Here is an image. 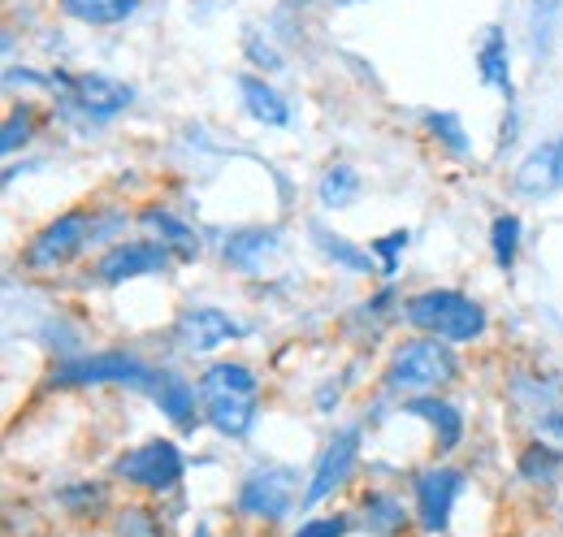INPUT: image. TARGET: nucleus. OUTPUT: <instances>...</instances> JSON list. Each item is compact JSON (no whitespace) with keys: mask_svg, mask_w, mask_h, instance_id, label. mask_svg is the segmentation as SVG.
Instances as JSON below:
<instances>
[{"mask_svg":"<svg viewBox=\"0 0 563 537\" xmlns=\"http://www.w3.org/2000/svg\"><path fill=\"white\" fill-rule=\"evenodd\" d=\"M247 57H252L256 66H265V69H282V57L269 48V44H261L256 35H247Z\"/></svg>","mask_w":563,"mask_h":537,"instance_id":"obj_35","label":"nucleus"},{"mask_svg":"<svg viewBox=\"0 0 563 537\" xmlns=\"http://www.w3.org/2000/svg\"><path fill=\"white\" fill-rule=\"evenodd\" d=\"M555 169H560V187H563V139L555 143Z\"/></svg>","mask_w":563,"mask_h":537,"instance_id":"obj_36","label":"nucleus"},{"mask_svg":"<svg viewBox=\"0 0 563 537\" xmlns=\"http://www.w3.org/2000/svg\"><path fill=\"white\" fill-rule=\"evenodd\" d=\"M312 239H317V248H321L334 265L352 268V273H373V252H360L343 234H330L325 226H312Z\"/></svg>","mask_w":563,"mask_h":537,"instance_id":"obj_24","label":"nucleus"},{"mask_svg":"<svg viewBox=\"0 0 563 537\" xmlns=\"http://www.w3.org/2000/svg\"><path fill=\"white\" fill-rule=\"evenodd\" d=\"M399 313H404V321L412 330L446 338V342H473V338L486 335V326H490L486 308L477 299L460 295V291H421Z\"/></svg>","mask_w":563,"mask_h":537,"instance_id":"obj_2","label":"nucleus"},{"mask_svg":"<svg viewBox=\"0 0 563 537\" xmlns=\"http://www.w3.org/2000/svg\"><path fill=\"white\" fill-rule=\"evenodd\" d=\"M205 416L217 434L243 438L256 425V399H205Z\"/></svg>","mask_w":563,"mask_h":537,"instance_id":"obj_21","label":"nucleus"},{"mask_svg":"<svg viewBox=\"0 0 563 537\" xmlns=\"http://www.w3.org/2000/svg\"><path fill=\"white\" fill-rule=\"evenodd\" d=\"M360 464V429H339L334 438H330V447L321 451V460H317V469L308 476V490H303V507H317V503H325L334 490H343L347 485V476L355 472Z\"/></svg>","mask_w":563,"mask_h":537,"instance_id":"obj_9","label":"nucleus"},{"mask_svg":"<svg viewBox=\"0 0 563 537\" xmlns=\"http://www.w3.org/2000/svg\"><path fill=\"white\" fill-rule=\"evenodd\" d=\"M62 507H70L74 516H91V512H104L109 507V490L100 481H74L62 490Z\"/></svg>","mask_w":563,"mask_h":537,"instance_id":"obj_28","label":"nucleus"},{"mask_svg":"<svg viewBox=\"0 0 563 537\" xmlns=\"http://www.w3.org/2000/svg\"><path fill=\"white\" fill-rule=\"evenodd\" d=\"M113 472L126 481V485H140L147 494H165V490H174L178 481H183V472H187V460H183V451L174 447V442H165V438H156V442H143L135 451H126Z\"/></svg>","mask_w":563,"mask_h":537,"instance_id":"obj_5","label":"nucleus"},{"mask_svg":"<svg viewBox=\"0 0 563 537\" xmlns=\"http://www.w3.org/2000/svg\"><path fill=\"white\" fill-rule=\"evenodd\" d=\"M113 537H165V529L147 507H126L113 520Z\"/></svg>","mask_w":563,"mask_h":537,"instance_id":"obj_30","label":"nucleus"},{"mask_svg":"<svg viewBox=\"0 0 563 537\" xmlns=\"http://www.w3.org/2000/svg\"><path fill=\"white\" fill-rule=\"evenodd\" d=\"M352 529V516H317V520H303L295 537H347Z\"/></svg>","mask_w":563,"mask_h":537,"instance_id":"obj_34","label":"nucleus"},{"mask_svg":"<svg viewBox=\"0 0 563 537\" xmlns=\"http://www.w3.org/2000/svg\"><path fill=\"white\" fill-rule=\"evenodd\" d=\"M560 456L555 451H547L542 442H533V447H525L520 451V476H529V481H538V485H551L555 476H560Z\"/></svg>","mask_w":563,"mask_h":537,"instance_id":"obj_29","label":"nucleus"},{"mask_svg":"<svg viewBox=\"0 0 563 537\" xmlns=\"http://www.w3.org/2000/svg\"><path fill=\"white\" fill-rule=\"evenodd\" d=\"M96 243V212L74 208L66 217L48 221L31 243H26V268L35 273H57L66 268L74 256H82V248Z\"/></svg>","mask_w":563,"mask_h":537,"instance_id":"obj_3","label":"nucleus"},{"mask_svg":"<svg viewBox=\"0 0 563 537\" xmlns=\"http://www.w3.org/2000/svg\"><path fill=\"white\" fill-rule=\"evenodd\" d=\"M299 485V476L290 469H282V464H265V469H256L243 485H239V512L243 516H256V520H282L290 507H295V490Z\"/></svg>","mask_w":563,"mask_h":537,"instance_id":"obj_6","label":"nucleus"},{"mask_svg":"<svg viewBox=\"0 0 563 537\" xmlns=\"http://www.w3.org/2000/svg\"><path fill=\"white\" fill-rule=\"evenodd\" d=\"M152 399H156V407H161L174 425H183V429L196 425V386H191V382H183V377H174V373H161L156 386H152Z\"/></svg>","mask_w":563,"mask_h":537,"instance_id":"obj_19","label":"nucleus"},{"mask_svg":"<svg viewBox=\"0 0 563 537\" xmlns=\"http://www.w3.org/2000/svg\"><path fill=\"white\" fill-rule=\"evenodd\" d=\"M343 4H360V0H343Z\"/></svg>","mask_w":563,"mask_h":537,"instance_id":"obj_38","label":"nucleus"},{"mask_svg":"<svg viewBox=\"0 0 563 537\" xmlns=\"http://www.w3.org/2000/svg\"><path fill=\"white\" fill-rule=\"evenodd\" d=\"M360 174H355L352 165H330L325 174H321V183H317V200L321 208H330V212H339V208H352L360 200Z\"/></svg>","mask_w":563,"mask_h":537,"instance_id":"obj_22","label":"nucleus"},{"mask_svg":"<svg viewBox=\"0 0 563 537\" xmlns=\"http://www.w3.org/2000/svg\"><path fill=\"white\" fill-rule=\"evenodd\" d=\"M360 525L373 537H399L408 529V512H404V503H399L395 494L373 490V494H364V503H360Z\"/></svg>","mask_w":563,"mask_h":537,"instance_id":"obj_16","label":"nucleus"},{"mask_svg":"<svg viewBox=\"0 0 563 537\" xmlns=\"http://www.w3.org/2000/svg\"><path fill=\"white\" fill-rule=\"evenodd\" d=\"M408 230H395V234H386V239H377L368 252L373 256H382V277H395V268H399V256H404V248H408Z\"/></svg>","mask_w":563,"mask_h":537,"instance_id":"obj_33","label":"nucleus"},{"mask_svg":"<svg viewBox=\"0 0 563 537\" xmlns=\"http://www.w3.org/2000/svg\"><path fill=\"white\" fill-rule=\"evenodd\" d=\"M455 377H460V360L446 347V338L421 335L408 338L404 347H395L390 369H386V391L417 399V395H438Z\"/></svg>","mask_w":563,"mask_h":537,"instance_id":"obj_1","label":"nucleus"},{"mask_svg":"<svg viewBox=\"0 0 563 537\" xmlns=\"http://www.w3.org/2000/svg\"><path fill=\"white\" fill-rule=\"evenodd\" d=\"M35 127H40L35 105H13V109H9V118H4V131H0V152H4V156H13L18 147H26V143L35 139Z\"/></svg>","mask_w":563,"mask_h":537,"instance_id":"obj_25","label":"nucleus"},{"mask_svg":"<svg viewBox=\"0 0 563 537\" xmlns=\"http://www.w3.org/2000/svg\"><path fill=\"white\" fill-rule=\"evenodd\" d=\"M460 494H464V472L460 469L438 464V469H424L417 476V516L429 534H442L451 525V507Z\"/></svg>","mask_w":563,"mask_h":537,"instance_id":"obj_10","label":"nucleus"},{"mask_svg":"<svg viewBox=\"0 0 563 537\" xmlns=\"http://www.w3.org/2000/svg\"><path fill=\"white\" fill-rule=\"evenodd\" d=\"M239 335H243V326L230 321L221 308H187V313H178V321H174L178 347L191 351V355L217 351L221 342H230V338H239Z\"/></svg>","mask_w":563,"mask_h":537,"instance_id":"obj_11","label":"nucleus"},{"mask_svg":"<svg viewBox=\"0 0 563 537\" xmlns=\"http://www.w3.org/2000/svg\"><path fill=\"white\" fill-rule=\"evenodd\" d=\"M404 412H412V416H421L424 425H433L438 451H451V447L464 438V416H460V407L442 403L438 395H417V399L404 403Z\"/></svg>","mask_w":563,"mask_h":537,"instance_id":"obj_14","label":"nucleus"},{"mask_svg":"<svg viewBox=\"0 0 563 537\" xmlns=\"http://www.w3.org/2000/svg\"><path fill=\"white\" fill-rule=\"evenodd\" d=\"M62 100L78 109L87 122H113L135 105V87H126L122 78H109V74H74Z\"/></svg>","mask_w":563,"mask_h":537,"instance_id":"obj_7","label":"nucleus"},{"mask_svg":"<svg viewBox=\"0 0 563 537\" xmlns=\"http://www.w3.org/2000/svg\"><path fill=\"white\" fill-rule=\"evenodd\" d=\"M490 248H494V261H498V268L516 265V256H520V217H516V212L494 217Z\"/></svg>","mask_w":563,"mask_h":537,"instance_id":"obj_26","label":"nucleus"},{"mask_svg":"<svg viewBox=\"0 0 563 537\" xmlns=\"http://www.w3.org/2000/svg\"><path fill=\"white\" fill-rule=\"evenodd\" d=\"M555 187H560L555 143H547V147H538V152H529V156L520 161V169H516V191H520V196L542 200V196H547V191H555Z\"/></svg>","mask_w":563,"mask_h":537,"instance_id":"obj_18","label":"nucleus"},{"mask_svg":"<svg viewBox=\"0 0 563 537\" xmlns=\"http://www.w3.org/2000/svg\"><path fill=\"white\" fill-rule=\"evenodd\" d=\"M278 252H282V234H278V230H265V226L234 230V234L225 239V248H221V256H225L234 268H243V273L265 268L274 256H278Z\"/></svg>","mask_w":563,"mask_h":537,"instance_id":"obj_12","label":"nucleus"},{"mask_svg":"<svg viewBox=\"0 0 563 537\" xmlns=\"http://www.w3.org/2000/svg\"><path fill=\"white\" fill-rule=\"evenodd\" d=\"M53 386H135V391H152L156 373L126 351H100V355H78L70 364H62L53 373Z\"/></svg>","mask_w":563,"mask_h":537,"instance_id":"obj_4","label":"nucleus"},{"mask_svg":"<svg viewBox=\"0 0 563 537\" xmlns=\"http://www.w3.org/2000/svg\"><path fill=\"white\" fill-rule=\"evenodd\" d=\"M560 9L563 0H533L529 4V44H533V57H542L551 48V31H555Z\"/></svg>","mask_w":563,"mask_h":537,"instance_id":"obj_27","label":"nucleus"},{"mask_svg":"<svg viewBox=\"0 0 563 537\" xmlns=\"http://www.w3.org/2000/svg\"><path fill=\"white\" fill-rule=\"evenodd\" d=\"M200 395H205V399H256V395H261V382H256V373H252L247 364L221 360V364L205 369Z\"/></svg>","mask_w":563,"mask_h":537,"instance_id":"obj_13","label":"nucleus"},{"mask_svg":"<svg viewBox=\"0 0 563 537\" xmlns=\"http://www.w3.org/2000/svg\"><path fill=\"white\" fill-rule=\"evenodd\" d=\"M174 265V252L156 239H135V243H113L100 261H96V277L104 286H122V282H135L147 273H165Z\"/></svg>","mask_w":563,"mask_h":537,"instance_id":"obj_8","label":"nucleus"},{"mask_svg":"<svg viewBox=\"0 0 563 537\" xmlns=\"http://www.w3.org/2000/svg\"><path fill=\"white\" fill-rule=\"evenodd\" d=\"M140 221L147 230L161 234V243H165L174 256H183V261H196V256H200V234H196L183 217H174L169 208H143Z\"/></svg>","mask_w":563,"mask_h":537,"instance_id":"obj_15","label":"nucleus"},{"mask_svg":"<svg viewBox=\"0 0 563 537\" xmlns=\"http://www.w3.org/2000/svg\"><path fill=\"white\" fill-rule=\"evenodd\" d=\"M477 66H482V83L498 87L511 100V69H507V40H503V31H486V44L477 53Z\"/></svg>","mask_w":563,"mask_h":537,"instance_id":"obj_23","label":"nucleus"},{"mask_svg":"<svg viewBox=\"0 0 563 537\" xmlns=\"http://www.w3.org/2000/svg\"><path fill=\"white\" fill-rule=\"evenodd\" d=\"M62 13L82 22V26H118L126 18H135L140 0H57Z\"/></svg>","mask_w":563,"mask_h":537,"instance_id":"obj_20","label":"nucleus"},{"mask_svg":"<svg viewBox=\"0 0 563 537\" xmlns=\"http://www.w3.org/2000/svg\"><path fill=\"white\" fill-rule=\"evenodd\" d=\"M424 131L438 134L455 156H468V134H464L455 113H424Z\"/></svg>","mask_w":563,"mask_h":537,"instance_id":"obj_31","label":"nucleus"},{"mask_svg":"<svg viewBox=\"0 0 563 537\" xmlns=\"http://www.w3.org/2000/svg\"><path fill=\"white\" fill-rule=\"evenodd\" d=\"M196 537H209V529H196Z\"/></svg>","mask_w":563,"mask_h":537,"instance_id":"obj_37","label":"nucleus"},{"mask_svg":"<svg viewBox=\"0 0 563 537\" xmlns=\"http://www.w3.org/2000/svg\"><path fill=\"white\" fill-rule=\"evenodd\" d=\"M239 96H243V109H247L256 122H265V127H286V122H290V105L282 100L265 78L243 74V78H239Z\"/></svg>","mask_w":563,"mask_h":537,"instance_id":"obj_17","label":"nucleus"},{"mask_svg":"<svg viewBox=\"0 0 563 537\" xmlns=\"http://www.w3.org/2000/svg\"><path fill=\"white\" fill-rule=\"evenodd\" d=\"M533 442H542L547 451H555L563 460V412H538V420H533Z\"/></svg>","mask_w":563,"mask_h":537,"instance_id":"obj_32","label":"nucleus"}]
</instances>
